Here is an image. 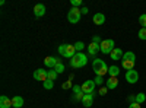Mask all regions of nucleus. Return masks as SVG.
<instances>
[{"label": "nucleus", "mask_w": 146, "mask_h": 108, "mask_svg": "<svg viewBox=\"0 0 146 108\" xmlns=\"http://www.w3.org/2000/svg\"><path fill=\"white\" fill-rule=\"evenodd\" d=\"M92 70L95 72L96 76H104L105 73H108V66L102 58H94L92 62Z\"/></svg>", "instance_id": "1"}, {"label": "nucleus", "mask_w": 146, "mask_h": 108, "mask_svg": "<svg viewBox=\"0 0 146 108\" xmlns=\"http://www.w3.org/2000/svg\"><path fill=\"white\" fill-rule=\"evenodd\" d=\"M88 64V56L83 53H76L73 56V58H70V66L73 69H79V67H85Z\"/></svg>", "instance_id": "2"}, {"label": "nucleus", "mask_w": 146, "mask_h": 108, "mask_svg": "<svg viewBox=\"0 0 146 108\" xmlns=\"http://www.w3.org/2000/svg\"><path fill=\"white\" fill-rule=\"evenodd\" d=\"M57 50H58V54L64 58H73V56L78 53L75 45H72V44H62V45H58Z\"/></svg>", "instance_id": "3"}, {"label": "nucleus", "mask_w": 146, "mask_h": 108, "mask_svg": "<svg viewBox=\"0 0 146 108\" xmlns=\"http://www.w3.org/2000/svg\"><path fill=\"white\" fill-rule=\"evenodd\" d=\"M82 18V13H80V9L78 7H72L69 12H67V21L70 23H78Z\"/></svg>", "instance_id": "4"}, {"label": "nucleus", "mask_w": 146, "mask_h": 108, "mask_svg": "<svg viewBox=\"0 0 146 108\" xmlns=\"http://www.w3.org/2000/svg\"><path fill=\"white\" fill-rule=\"evenodd\" d=\"M100 48H101L102 54H111V51L115 48L114 40H102V42L100 44Z\"/></svg>", "instance_id": "5"}, {"label": "nucleus", "mask_w": 146, "mask_h": 108, "mask_svg": "<svg viewBox=\"0 0 146 108\" xmlns=\"http://www.w3.org/2000/svg\"><path fill=\"white\" fill-rule=\"evenodd\" d=\"M34 79L35 80H40V82H45L48 79V70H44V69H36L34 72Z\"/></svg>", "instance_id": "6"}, {"label": "nucleus", "mask_w": 146, "mask_h": 108, "mask_svg": "<svg viewBox=\"0 0 146 108\" xmlns=\"http://www.w3.org/2000/svg\"><path fill=\"white\" fill-rule=\"evenodd\" d=\"M95 86H96V85H95V82H94V80H85L82 85H80L83 93H94Z\"/></svg>", "instance_id": "7"}, {"label": "nucleus", "mask_w": 146, "mask_h": 108, "mask_svg": "<svg viewBox=\"0 0 146 108\" xmlns=\"http://www.w3.org/2000/svg\"><path fill=\"white\" fill-rule=\"evenodd\" d=\"M126 80L129 82V83H136L137 80H139V73H137V70H135V69H131V70H127L126 72Z\"/></svg>", "instance_id": "8"}, {"label": "nucleus", "mask_w": 146, "mask_h": 108, "mask_svg": "<svg viewBox=\"0 0 146 108\" xmlns=\"http://www.w3.org/2000/svg\"><path fill=\"white\" fill-rule=\"evenodd\" d=\"M58 63H62V62H60V58H56V57H53V56H48V57L44 58V64H45V67H48V69H54Z\"/></svg>", "instance_id": "9"}, {"label": "nucleus", "mask_w": 146, "mask_h": 108, "mask_svg": "<svg viewBox=\"0 0 146 108\" xmlns=\"http://www.w3.org/2000/svg\"><path fill=\"white\" fill-rule=\"evenodd\" d=\"M86 48H88V56H92V57H95L96 54L101 51L100 44H95V42H91V44L86 47Z\"/></svg>", "instance_id": "10"}, {"label": "nucleus", "mask_w": 146, "mask_h": 108, "mask_svg": "<svg viewBox=\"0 0 146 108\" xmlns=\"http://www.w3.org/2000/svg\"><path fill=\"white\" fill-rule=\"evenodd\" d=\"M94 95H95V93H85L83 99L80 101L82 105H83V107H86V108L92 107V104H94Z\"/></svg>", "instance_id": "11"}, {"label": "nucleus", "mask_w": 146, "mask_h": 108, "mask_svg": "<svg viewBox=\"0 0 146 108\" xmlns=\"http://www.w3.org/2000/svg\"><path fill=\"white\" fill-rule=\"evenodd\" d=\"M34 15H35L36 18H41V16H44V15H45V6H44L42 3L35 5V7H34Z\"/></svg>", "instance_id": "12"}, {"label": "nucleus", "mask_w": 146, "mask_h": 108, "mask_svg": "<svg viewBox=\"0 0 146 108\" xmlns=\"http://www.w3.org/2000/svg\"><path fill=\"white\" fill-rule=\"evenodd\" d=\"M111 60H114V62H117V60H121L123 58V56H124V53H123V50L121 48H118V47H115V48L111 51Z\"/></svg>", "instance_id": "13"}, {"label": "nucleus", "mask_w": 146, "mask_h": 108, "mask_svg": "<svg viewBox=\"0 0 146 108\" xmlns=\"http://www.w3.org/2000/svg\"><path fill=\"white\" fill-rule=\"evenodd\" d=\"M12 107V99H9V97L2 95L0 97V108H10Z\"/></svg>", "instance_id": "14"}, {"label": "nucleus", "mask_w": 146, "mask_h": 108, "mask_svg": "<svg viewBox=\"0 0 146 108\" xmlns=\"http://www.w3.org/2000/svg\"><path fill=\"white\" fill-rule=\"evenodd\" d=\"M12 107H15V108H22V107H23V98L19 97V95H15V97L12 98Z\"/></svg>", "instance_id": "15"}, {"label": "nucleus", "mask_w": 146, "mask_h": 108, "mask_svg": "<svg viewBox=\"0 0 146 108\" xmlns=\"http://www.w3.org/2000/svg\"><path fill=\"white\" fill-rule=\"evenodd\" d=\"M105 86L108 89H115L118 86V79L117 78H110L108 80H105Z\"/></svg>", "instance_id": "16"}, {"label": "nucleus", "mask_w": 146, "mask_h": 108, "mask_svg": "<svg viewBox=\"0 0 146 108\" xmlns=\"http://www.w3.org/2000/svg\"><path fill=\"white\" fill-rule=\"evenodd\" d=\"M92 21H94L95 25H102V23L105 22V16H104V13H95Z\"/></svg>", "instance_id": "17"}, {"label": "nucleus", "mask_w": 146, "mask_h": 108, "mask_svg": "<svg viewBox=\"0 0 146 108\" xmlns=\"http://www.w3.org/2000/svg\"><path fill=\"white\" fill-rule=\"evenodd\" d=\"M108 75H110V78H117V76L120 75V67H118V66L108 67Z\"/></svg>", "instance_id": "18"}, {"label": "nucleus", "mask_w": 146, "mask_h": 108, "mask_svg": "<svg viewBox=\"0 0 146 108\" xmlns=\"http://www.w3.org/2000/svg\"><path fill=\"white\" fill-rule=\"evenodd\" d=\"M135 63H136V62H131V60H124V58H121V66H123L126 70H131L133 67H135Z\"/></svg>", "instance_id": "19"}, {"label": "nucleus", "mask_w": 146, "mask_h": 108, "mask_svg": "<svg viewBox=\"0 0 146 108\" xmlns=\"http://www.w3.org/2000/svg\"><path fill=\"white\" fill-rule=\"evenodd\" d=\"M42 86H44V89H47V91L53 89V88H54V80H50V79H47L45 82H42Z\"/></svg>", "instance_id": "20"}, {"label": "nucleus", "mask_w": 146, "mask_h": 108, "mask_svg": "<svg viewBox=\"0 0 146 108\" xmlns=\"http://www.w3.org/2000/svg\"><path fill=\"white\" fill-rule=\"evenodd\" d=\"M123 58L124 60H131V62H136V56H135V53H133V51H126L124 56H123Z\"/></svg>", "instance_id": "21"}, {"label": "nucleus", "mask_w": 146, "mask_h": 108, "mask_svg": "<svg viewBox=\"0 0 146 108\" xmlns=\"http://www.w3.org/2000/svg\"><path fill=\"white\" fill-rule=\"evenodd\" d=\"M145 101H146V95H145L143 92H139V93H136V102H137V104H140V105H142Z\"/></svg>", "instance_id": "22"}, {"label": "nucleus", "mask_w": 146, "mask_h": 108, "mask_svg": "<svg viewBox=\"0 0 146 108\" xmlns=\"http://www.w3.org/2000/svg\"><path fill=\"white\" fill-rule=\"evenodd\" d=\"M94 82H95V85H96V86H102L104 83H105V80H104V76H95Z\"/></svg>", "instance_id": "23"}, {"label": "nucleus", "mask_w": 146, "mask_h": 108, "mask_svg": "<svg viewBox=\"0 0 146 108\" xmlns=\"http://www.w3.org/2000/svg\"><path fill=\"white\" fill-rule=\"evenodd\" d=\"M137 37H139V40L146 41V28H140V29H139V32H137Z\"/></svg>", "instance_id": "24"}, {"label": "nucleus", "mask_w": 146, "mask_h": 108, "mask_svg": "<svg viewBox=\"0 0 146 108\" xmlns=\"http://www.w3.org/2000/svg\"><path fill=\"white\" fill-rule=\"evenodd\" d=\"M57 76H58V73H57L54 69L53 70H48V79H50V80H56Z\"/></svg>", "instance_id": "25"}, {"label": "nucleus", "mask_w": 146, "mask_h": 108, "mask_svg": "<svg viewBox=\"0 0 146 108\" xmlns=\"http://www.w3.org/2000/svg\"><path fill=\"white\" fill-rule=\"evenodd\" d=\"M73 45H75V48H76V51H78V53H82V50L85 48V44H83L82 41H78L76 44H73Z\"/></svg>", "instance_id": "26"}, {"label": "nucleus", "mask_w": 146, "mask_h": 108, "mask_svg": "<svg viewBox=\"0 0 146 108\" xmlns=\"http://www.w3.org/2000/svg\"><path fill=\"white\" fill-rule=\"evenodd\" d=\"M54 70H56L57 73L60 75V73H63V72L66 70V67H64V64H63V63H58V64H57V66L54 67Z\"/></svg>", "instance_id": "27"}, {"label": "nucleus", "mask_w": 146, "mask_h": 108, "mask_svg": "<svg viewBox=\"0 0 146 108\" xmlns=\"http://www.w3.org/2000/svg\"><path fill=\"white\" fill-rule=\"evenodd\" d=\"M139 23L142 25V28H146V13L139 16Z\"/></svg>", "instance_id": "28"}, {"label": "nucleus", "mask_w": 146, "mask_h": 108, "mask_svg": "<svg viewBox=\"0 0 146 108\" xmlns=\"http://www.w3.org/2000/svg\"><path fill=\"white\" fill-rule=\"evenodd\" d=\"M72 7H78L79 9V6H82V0H72Z\"/></svg>", "instance_id": "29"}, {"label": "nucleus", "mask_w": 146, "mask_h": 108, "mask_svg": "<svg viewBox=\"0 0 146 108\" xmlns=\"http://www.w3.org/2000/svg\"><path fill=\"white\" fill-rule=\"evenodd\" d=\"M72 89H73V92H75V95H78V93H82V92H83V91H82V88H80L79 85H73V88H72Z\"/></svg>", "instance_id": "30"}, {"label": "nucleus", "mask_w": 146, "mask_h": 108, "mask_svg": "<svg viewBox=\"0 0 146 108\" xmlns=\"http://www.w3.org/2000/svg\"><path fill=\"white\" fill-rule=\"evenodd\" d=\"M107 92H108V88H107V86H101L98 93L101 95V97H104V95H107Z\"/></svg>", "instance_id": "31"}, {"label": "nucleus", "mask_w": 146, "mask_h": 108, "mask_svg": "<svg viewBox=\"0 0 146 108\" xmlns=\"http://www.w3.org/2000/svg\"><path fill=\"white\" fill-rule=\"evenodd\" d=\"M62 88H63V89H70V88H73V85H72L70 80H67V82H64L63 85H62Z\"/></svg>", "instance_id": "32"}, {"label": "nucleus", "mask_w": 146, "mask_h": 108, "mask_svg": "<svg viewBox=\"0 0 146 108\" xmlns=\"http://www.w3.org/2000/svg\"><path fill=\"white\" fill-rule=\"evenodd\" d=\"M91 42H95V44H101L102 42V40L98 37V35H94V37H92V41Z\"/></svg>", "instance_id": "33"}, {"label": "nucleus", "mask_w": 146, "mask_h": 108, "mask_svg": "<svg viewBox=\"0 0 146 108\" xmlns=\"http://www.w3.org/2000/svg\"><path fill=\"white\" fill-rule=\"evenodd\" d=\"M129 108H142V107H140V104H137V102H131V104L129 105Z\"/></svg>", "instance_id": "34"}, {"label": "nucleus", "mask_w": 146, "mask_h": 108, "mask_svg": "<svg viewBox=\"0 0 146 108\" xmlns=\"http://www.w3.org/2000/svg\"><path fill=\"white\" fill-rule=\"evenodd\" d=\"M129 99V102L131 104V102H136V95H130V97L127 98Z\"/></svg>", "instance_id": "35"}, {"label": "nucleus", "mask_w": 146, "mask_h": 108, "mask_svg": "<svg viewBox=\"0 0 146 108\" xmlns=\"http://www.w3.org/2000/svg\"><path fill=\"white\" fill-rule=\"evenodd\" d=\"M88 12H89L88 7H82V9H80V13H82V15H88Z\"/></svg>", "instance_id": "36"}]
</instances>
